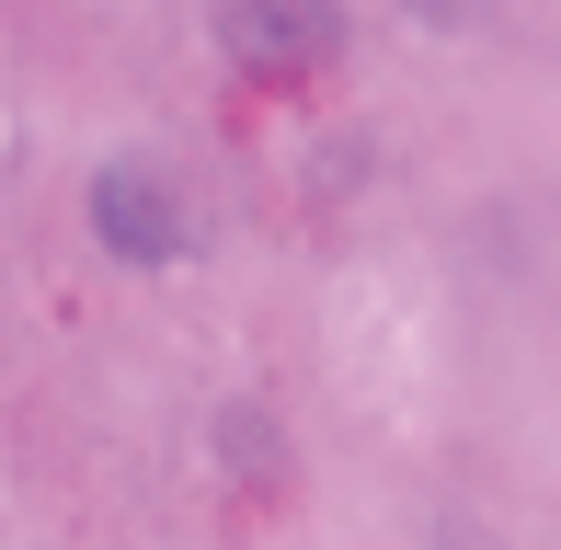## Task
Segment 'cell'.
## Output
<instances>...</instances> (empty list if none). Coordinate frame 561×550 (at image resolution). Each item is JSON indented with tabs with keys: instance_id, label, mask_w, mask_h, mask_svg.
<instances>
[{
	"instance_id": "6da1fadb",
	"label": "cell",
	"mask_w": 561,
	"mask_h": 550,
	"mask_svg": "<svg viewBox=\"0 0 561 550\" xmlns=\"http://www.w3.org/2000/svg\"><path fill=\"white\" fill-rule=\"evenodd\" d=\"M92 230H104L126 264H172V253H184V207H172L161 172H104V195H92Z\"/></svg>"
}]
</instances>
